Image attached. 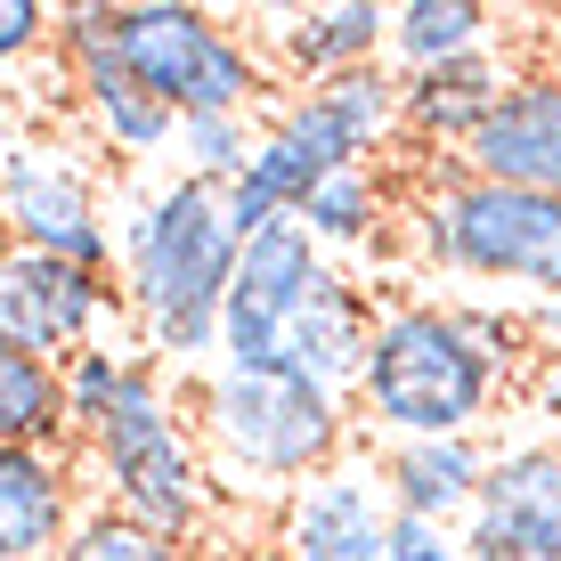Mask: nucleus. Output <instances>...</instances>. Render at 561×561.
I'll return each instance as SVG.
<instances>
[{
    "instance_id": "nucleus-23",
    "label": "nucleus",
    "mask_w": 561,
    "mask_h": 561,
    "mask_svg": "<svg viewBox=\"0 0 561 561\" xmlns=\"http://www.w3.org/2000/svg\"><path fill=\"white\" fill-rule=\"evenodd\" d=\"M57 561H211V553H204V546H180V537H154V529H139L130 513H114V505L90 496Z\"/></svg>"
},
{
    "instance_id": "nucleus-28",
    "label": "nucleus",
    "mask_w": 561,
    "mask_h": 561,
    "mask_svg": "<svg viewBox=\"0 0 561 561\" xmlns=\"http://www.w3.org/2000/svg\"><path fill=\"white\" fill-rule=\"evenodd\" d=\"M211 561H294L277 546V537H244V546H228V553H211Z\"/></svg>"
},
{
    "instance_id": "nucleus-18",
    "label": "nucleus",
    "mask_w": 561,
    "mask_h": 561,
    "mask_svg": "<svg viewBox=\"0 0 561 561\" xmlns=\"http://www.w3.org/2000/svg\"><path fill=\"white\" fill-rule=\"evenodd\" d=\"M73 114H82L90 147L99 154H123V163H139V154H163L180 139V114L163 99H147L139 82H130L123 66H90L73 73Z\"/></svg>"
},
{
    "instance_id": "nucleus-21",
    "label": "nucleus",
    "mask_w": 561,
    "mask_h": 561,
    "mask_svg": "<svg viewBox=\"0 0 561 561\" xmlns=\"http://www.w3.org/2000/svg\"><path fill=\"white\" fill-rule=\"evenodd\" d=\"M294 220L309 228V237H318V253H325V244H366V237H382V220H391V187H382V171H375V163H358V171H325Z\"/></svg>"
},
{
    "instance_id": "nucleus-14",
    "label": "nucleus",
    "mask_w": 561,
    "mask_h": 561,
    "mask_svg": "<svg viewBox=\"0 0 561 561\" xmlns=\"http://www.w3.org/2000/svg\"><path fill=\"white\" fill-rule=\"evenodd\" d=\"M391 16L382 0H334V9H261L253 16V42L277 66L285 90L325 82V73H351V66H382L391 49Z\"/></svg>"
},
{
    "instance_id": "nucleus-26",
    "label": "nucleus",
    "mask_w": 561,
    "mask_h": 561,
    "mask_svg": "<svg viewBox=\"0 0 561 561\" xmlns=\"http://www.w3.org/2000/svg\"><path fill=\"white\" fill-rule=\"evenodd\" d=\"M391 561H472V553H463V537H456V529H439V520H408V513H391Z\"/></svg>"
},
{
    "instance_id": "nucleus-24",
    "label": "nucleus",
    "mask_w": 561,
    "mask_h": 561,
    "mask_svg": "<svg viewBox=\"0 0 561 561\" xmlns=\"http://www.w3.org/2000/svg\"><path fill=\"white\" fill-rule=\"evenodd\" d=\"M130 358H139V351H114V342H90L82 358H66V366H57V382H66V423H73V439H90V432H99V415L114 408V391H123Z\"/></svg>"
},
{
    "instance_id": "nucleus-9",
    "label": "nucleus",
    "mask_w": 561,
    "mask_h": 561,
    "mask_svg": "<svg viewBox=\"0 0 561 561\" xmlns=\"http://www.w3.org/2000/svg\"><path fill=\"white\" fill-rule=\"evenodd\" d=\"M123 309V285L114 277H90L73 261H49V253H16L0 244V342L25 358H82L99 342V325Z\"/></svg>"
},
{
    "instance_id": "nucleus-20",
    "label": "nucleus",
    "mask_w": 561,
    "mask_h": 561,
    "mask_svg": "<svg viewBox=\"0 0 561 561\" xmlns=\"http://www.w3.org/2000/svg\"><path fill=\"white\" fill-rule=\"evenodd\" d=\"M0 448H73L57 366L9 351V342H0Z\"/></svg>"
},
{
    "instance_id": "nucleus-17",
    "label": "nucleus",
    "mask_w": 561,
    "mask_h": 561,
    "mask_svg": "<svg viewBox=\"0 0 561 561\" xmlns=\"http://www.w3.org/2000/svg\"><path fill=\"white\" fill-rule=\"evenodd\" d=\"M408 90V139L423 147H472V130L496 114V99L513 90V73L496 57H463V66H432V73H399Z\"/></svg>"
},
{
    "instance_id": "nucleus-1",
    "label": "nucleus",
    "mask_w": 561,
    "mask_h": 561,
    "mask_svg": "<svg viewBox=\"0 0 561 561\" xmlns=\"http://www.w3.org/2000/svg\"><path fill=\"white\" fill-rule=\"evenodd\" d=\"M375 309L334 261L318 253L301 220H277L268 237L244 244L237 285L220 318V366H261V375H309L351 399L366 375Z\"/></svg>"
},
{
    "instance_id": "nucleus-25",
    "label": "nucleus",
    "mask_w": 561,
    "mask_h": 561,
    "mask_svg": "<svg viewBox=\"0 0 561 561\" xmlns=\"http://www.w3.org/2000/svg\"><path fill=\"white\" fill-rule=\"evenodd\" d=\"M42 49H57V9H42V0H0V73L33 66Z\"/></svg>"
},
{
    "instance_id": "nucleus-19",
    "label": "nucleus",
    "mask_w": 561,
    "mask_h": 561,
    "mask_svg": "<svg viewBox=\"0 0 561 561\" xmlns=\"http://www.w3.org/2000/svg\"><path fill=\"white\" fill-rule=\"evenodd\" d=\"M489 49H496V9H480V0H408L391 16V57L408 73L463 66V57H489Z\"/></svg>"
},
{
    "instance_id": "nucleus-12",
    "label": "nucleus",
    "mask_w": 561,
    "mask_h": 561,
    "mask_svg": "<svg viewBox=\"0 0 561 561\" xmlns=\"http://www.w3.org/2000/svg\"><path fill=\"white\" fill-rule=\"evenodd\" d=\"M277 546L294 561H391V496H382V472L334 463L309 489H294L285 513H277Z\"/></svg>"
},
{
    "instance_id": "nucleus-16",
    "label": "nucleus",
    "mask_w": 561,
    "mask_h": 561,
    "mask_svg": "<svg viewBox=\"0 0 561 561\" xmlns=\"http://www.w3.org/2000/svg\"><path fill=\"white\" fill-rule=\"evenodd\" d=\"M375 472H382L391 513L463 529V513L480 505V480H489V448L480 439H382Z\"/></svg>"
},
{
    "instance_id": "nucleus-5",
    "label": "nucleus",
    "mask_w": 561,
    "mask_h": 561,
    "mask_svg": "<svg viewBox=\"0 0 561 561\" xmlns=\"http://www.w3.org/2000/svg\"><path fill=\"white\" fill-rule=\"evenodd\" d=\"M82 463H90V480H99V505L130 513L154 537L204 546L211 513H220V489H211L196 415L171 391V366H154L147 351L130 358L114 408L99 415V432L82 439Z\"/></svg>"
},
{
    "instance_id": "nucleus-13",
    "label": "nucleus",
    "mask_w": 561,
    "mask_h": 561,
    "mask_svg": "<svg viewBox=\"0 0 561 561\" xmlns=\"http://www.w3.org/2000/svg\"><path fill=\"white\" fill-rule=\"evenodd\" d=\"M456 163L463 180L561 196V73H513V90L496 99V114L472 130Z\"/></svg>"
},
{
    "instance_id": "nucleus-30",
    "label": "nucleus",
    "mask_w": 561,
    "mask_h": 561,
    "mask_svg": "<svg viewBox=\"0 0 561 561\" xmlns=\"http://www.w3.org/2000/svg\"><path fill=\"white\" fill-rule=\"evenodd\" d=\"M9 154H16V130L0 123V244H9Z\"/></svg>"
},
{
    "instance_id": "nucleus-2",
    "label": "nucleus",
    "mask_w": 561,
    "mask_h": 561,
    "mask_svg": "<svg viewBox=\"0 0 561 561\" xmlns=\"http://www.w3.org/2000/svg\"><path fill=\"white\" fill-rule=\"evenodd\" d=\"M244 237L228 220V196L204 180H154L123 211V309L139 318V351L171 375L220 366V318L237 285Z\"/></svg>"
},
{
    "instance_id": "nucleus-27",
    "label": "nucleus",
    "mask_w": 561,
    "mask_h": 561,
    "mask_svg": "<svg viewBox=\"0 0 561 561\" xmlns=\"http://www.w3.org/2000/svg\"><path fill=\"white\" fill-rule=\"evenodd\" d=\"M529 342L537 358H561V301H529Z\"/></svg>"
},
{
    "instance_id": "nucleus-11",
    "label": "nucleus",
    "mask_w": 561,
    "mask_h": 561,
    "mask_svg": "<svg viewBox=\"0 0 561 561\" xmlns=\"http://www.w3.org/2000/svg\"><path fill=\"white\" fill-rule=\"evenodd\" d=\"M456 537L472 561H561V439L496 448Z\"/></svg>"
},
{
    "instance_id": "nucleus-7",
    "label": "nucleus",
    "mask_w": 561,
    "mask_h": 561,
    "mask_svg": "<svg viewBox=\"0 0 561 561\" xmlns=\"http://www.w3.org/2000/svg\"><path fill=\"white\" fill-rule=\"evenodd\" d=\"M415 253L448 277L513 285L529 301H561V196L529 187H489V180H439L408 211Z\"/></svg>"
},
{
    "instance_id": "nucleus-3",
    "label": "nucleus",
    "mask_w": 561,
    "mask_h": 561,
    "mask_svg": "<svg viewBox=\"0 0 561 561\" xmlns=\"http://www.w3.org/2000/svg\"><path fill=\"white\" fill-rule=\"evenodd\" d=\"M211 489L244 505H277L318 472L351 463V399L309 375H261V366H204L187 391Z\"/></svg>"
},
{
    "instance_id": "nucleus-22",
    "label": "nucleus",
    "mask_w": 561,
    "mask_h": 561,
    "mask_svg": "<svg viewBox=\"0 0 561 561\" xmlns=\"http://www.w3.org/2000/svg\"><path fill=\"white\" fill-rule=\"evenodd\" d=\"M171 147H180V180H204V187L228 196L261 154V123L253 114H187Z\"/></svg>"
},
{
    "instance_id": "nucleus-6",
    "label": "nucleus",
    "mask_w": 561,
    "mask_h": 561,
    "mask_svg": "<svg viewBox=\"0 0 561 561\" xmlns=\"http://www.w3.org/2000/svg\"><path fill=\"white\" fill-rule=\"evenodd\" d=\"M114 66L147 99H163L180 123L187 114H253V106H268V90H285L253 33L211 9H187V0L114 9Z\"/></svg>"
},
{
    "instance_id": "nucleus-10",
    "label": "nucleus",
    "mask_w": 561,
    "mask_h": 561,
    "mask_svg": "<svg viewBox=\"0 0 561 561\" xmlns=\"http://www.w3.org/2000/svg\"><path fill=\"white\" fill-rule=\"evenodd\" d=\"M268 130L294 139L318 171H358L408 130V90H399L391 66H351V73L285 90L277 114H268Z\"/></svg>"
},
{
    "instance_id": "nucleus-8",
    "label": "nucleus",
    "mask_w": 561,
    "mask_h": 561,
    "mask_svg": "<svg viewBox=\"0 0 561 561\" xmlns=\"http://www.w3.org/2000/svg\"><path fill=\"white\" fill-rule=\"evenodd\" d=\"M99 147L66 139V130H16L9 154V244L16 253H49L73 261L90 277H114L123 268V237L106 228L99 204Z\"/></svg>"
},
{
    "instance_id": "nucleus-15",
    "label": "nucleus",
    "mask_w": 561,
    "mask_h": 561,
    "mask_svg": "<svg viewBox=\"0 0 561 561\" xmlns=\"http://www.w3.org/2000/svg\"><path fill=\"white\" fill-rule=\"evenodd\" d=\"M82 505L73 448H0V561H57Z\"/></svg>"
},
{
    "instance_id": "nucleus-29",
    "label": "nucleus",
    "mask_w": 561,
    "mask_h": 561,
    "mask_svg": "<svg viewBox=\"0 0 561 561\" xmlns=\"http://www.w3.org/2000/svg\"><path fill=\"white\" fill-rule=\"evenodd\" d=\"M537 415L561 423V358H546V375H537Z\"/></svg>"
},
{
    "instance_id": "nucleus-4",
    "label": "nucleus",
    "mask_w": 561,
    "mask_h": 561,
    "mask_svg": "<svg viewBox=\"0 0 561 561\" xmlns=\"http://www.w3.org/2000/svg\"><path fill=\"white\" fill-rule=\"evenodd\" d=\"M505 366L480 351V334L448 301H391L375 309V342H366L358 375V415L382 439H472L496 415Z\"/></svg>"
}]
</instances>
